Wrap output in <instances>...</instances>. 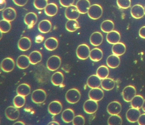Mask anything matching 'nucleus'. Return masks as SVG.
I'll use <instances>...</instances> for the list:
<instances>
[{"label":"nucleus","instance_id":"nucleus-1","mask_svg":"<svg viewBox=\"0 0 145 125\" xmlns=\"http://www.w3.org/2000/svg\"><path fill=\"white\" fill-rule=\"evenodd\" d=\"M81 93L78 89L73 88L67 91L65 99L68 103L72 104L77 103L80 100Z\"/></svg>","mask_w":145,"mask_h":125},{"label":"nucleus","instance_id":"nucleus-2","mask_svg":"<svg viewBox=\"0 0 145 125\" xmlns=\"http://www.w3.org/2000/svg\"><path fill=\"white\" fill-rule=\"evenodd\" d=\"M61 64V59L57 55L50 57L46 62V67L49 70L55 71L60 68Z\"/></svg>","mask_w":145,"mask_h":125},{"label":"nucleus","instance_id":"nucleus-3","mask_svg":"<svg viewBox=\"0 0 145 125\" xmlns=\"http://www.w3.org/2000/svg\"><path fill=\"white\" fill-rule=\"evenodd\" d=\"M103 10L100 5L94 4L91 5L89 8L87 14L90 18L93 20H97L102 16Z\"/></svg>","mask_w":145,"mask_h":125},{"label":"nucleus","instance_id":"nucleus-4","mask_svg":"<svg viewBox=\"0 0 145 125\" xmlns=\"http://www.w3.org/2000/svg\"><path fill=\"white\" fill-rule=\"evenodd\" d=\"M47 94L44 90L41 89H36L33 92L31 99L35 104H42L46 100Z\"/></svg>","mask_w":145,"mask_h":125},{"label":"nucleus","instance_id":"nucleus-5","mask_svg":"<svg viewBox=\"0 0 145 125\" xmlns=\"http://www.w3.org/2000/svg\"><path fill=\"white\" fill-rule=\"evenodd\" d=\"M90 51V49L88 45L85 44H81L77 47L76 55L80 59L86 60L89 57Z\"/></svg>","mask_w":145,"mask_h":125},{"label":"nucleus","instance_id":"nucleus-6","mask_svg":"<svg viewBox=\"0 0 145 125\" xmlns=\"http://www.w3.org/2000/svg\"><path fill=\"white\" fill-rule=\"evenodd\" d=\"M136 89L132 86H128L124 88L122 93L123 99L125 102H131L136 95Z\"/></svg>","mask_w":145,"mask_h":125},{"label":"nucleus","instance_id":"nucleus-7","mask_svg":"<svg viewBox=\"0 0 145 125\" xmlns=\"http://www.w3.org/2000/svg\"><path fill=\"white\" fill-rule=\"evenodd\" d=\"M97 102L90 99L85 101L83 105V109L84 112L89 114L95 113L98 108Z\"/></svg>","mask_w":145,"mask_h":125},{"label":"nucleus","instance_id":"nucleus-8","mask_svg":"<svg viewBox=\"0 0 145 125\" xmlns=\"http://www.w3.org/2000/svg\"><path fill=\"white\" fill-rule=\"evenodd\" d=\"M6 117L11 121H15L18 119L20 113L19 110L15 106H10L6 109L5 111Z\"/></svg>","mask_w":145,"mask_h":125},{"label":"nucleus","instance_id":"nucleus-9","mask_svg":"<svg viewBox=\"0 0 145 125\" xmlns=\"http://www.w3.org/2000/svg\"><path fill=\"white\" fill-rule=\"evenodd\" d=\"M80 13L76 6H70L67 7L65 11V16L68 20H77L79 17Z\"/></svg>","mask_w":145,"mask_h":125},{"label":"nucleus","instance_id":"nucleus-10","mask_svg":"<svg viewBox=\"0 0 145 125\" xmlns=\"http://www.w3.org/2000/svg\"><path fill=\"white\" fill-rule=\"evenodd\" d=\"M63 106L61 103L57 100L52 101L48 105V112L53 116L59 114L61 112Z\"/></svg>","mask_w":145,"mask_h":125},{"label":"nucleus","instance_id":"nucleus-11","mask_svg":"<svg viewBox=\"0 0 145 125\" xmlns=\"http://www.w3.org/2000/svg\"><path fill=\"white\" fill-rule=\"evenodd\" d=\"M1 67L2 71L4 72L10 73L15 68V61L11 58H6L1 62Z\"/></svg>","mask_w":145,"mask_h":125},{"label":"nucleus","instance_id":"nucleus-12","mask_svg":"<svg viewBox=\"0 0 145 125\" xmlns=\"http://www.w3.org/2000/svg\"><path fill=\"white\" fill-rule=\"evenodd\" d=\"M140 114V111L139 109L132 107L128 110L126 112V119L129 122L135 123L137 122Z\"/></svg>","mask_w":145,"mask_h":125},{"label":"nucleus","instance_id":"nucleus-13","mask_svg":"<svg viewBox=\"0 0 145 125\" xmlns=\"http://www.w3.org/2000/svg\"><path fill=\"white\" fill-rule=\"evenodd\" d=\"M104 93L103 90L101 88H91L88 93L89 98L98 102L101 101L104 97Z\"/></svg>","mask_w":145,"mask_h":125},{"label":"nucleus","instance_id":"nucleus-14","mask_svg":"<svg viewBox=\"0 0 145 125\" xmlns=\"http://www.w3.org/2000/svg\"><path fill=\"white\" fill-rule=\"evenodd\" d=\"M122 110V105L118 101H112L108 104L107 111L110 115L118 114Z\"/></svg>","mask_w":145,"mask_h":125},{"label":"nucleus","instance_id":"nucleus-15","mask_svg":"<svg viewBox=\"0 0 145 125\" xmlns=\"http://www.w3.org/2000/svg\"><path fill=\"white\" fill-rule=\"evenodd\" d=\"M38 16L36 13L29 12L25 15L24 18V22L28 26L29 28H32L37 23Z\"/></svg>","mask_w":145,"mask_h":125},{"label":"nucleus","instance_id":"nucleus-16","mask_svg":"<svg viewBox=\"0 0 145 125\" xmlns=\"http://www.w3.org/2000/svg\"><path fill=\"white\" fill-rule=\"evenodd\" d=\"M130 13L131 16L135 19H140L145 15L144 7L140 5L133 6L131 9Z\"/></svg>","mask_w":145,"mask_h":125},{"label":"nucleus","instance_id":"nucleus-17","mask_svg":"<svg viewBox=\"0 0 145 125\" xmlns=\"http://www.w3.org/2000/svg\"><path fill=\"white\" fill-rule=\"evenodd\" d=\"M2 16L3 19L5 20L10 22H12L16 18V11L12 7H7L3 11Z\"/></svg>","mask_w":145,"mask_h":125},{"label":"nucleus","instance_id":"nucleus-18","mask_svg":"<svg viewBox=\"0 0 145 125\" xmlns=\"http://www.w3.org/2000/svg\"><path fill=\"white\" fill-rule=\"evenodd\" d=\"M32 46L31 39L27 37H23L19 39L18 43V49L22 51H28Z\"/></svg>","mask_w":145,"mask_h":125},{"label":"nucleus","instance_id":"nucleus-19","mask_svg":"<svg viewBox=\"0 0 145 125\" xmlns=\"http://www.w3.org/2000/svg\"><path fill=\"white\" fill-rule=\"evenodd\" d=\"M29 57L27 55H22L19 56L16 61L17 67L21 69L27 68L30 64Z\"/></svg>","mask_w":145,"mask_h":125},{"label":"nucleus","instance_id":"nucleus-20","mask_svg":"<svg viewBox=\"0 0 145 125\" xmlns=\"http://www.w3.org/2000/svg\"><path fill=\"white\" fill-rule=\"evenodd\" d=\"M76 6L80 14H86L90 7V2L89 0H78L76 3Z\"/></svg>","mask_w":145,"mask_h":125},{"label":"nucleus","instance_id":"nucleus-21","mask_svg":"<svg viewBox=\"0 0 145 125\" xmlns=\"http://www.w3.org/2000/svg\"><path fill=\"white\" fill-rule=\"evenodd\" d=\"M107 41L111 45H114L120 42L121 39L120 34L116 30L108 33L106 37Z\"/></svg>","mask_w":145,"mask_h":125},{"label":"nucleus","instance_id":"nucleus-22","mask_svg":"<svg viewBox=\"0 0 145 125\" xmlns=\"http://www.w3.org/2000/svg\"><path fill=\"white\" fill-rule=\"evenodd\" d=\"M103 37L102 34L99 32H95L92 33L90 37V42L94 46H98L102 43Z\"/></svg>","mask_w":145,"mask_h":125},{"label":"nucleus","instance_id":"nucleus-23","mask_svg":"<svg viewBox=\"0 0 145 125\" xmlns=\"http://www.w3.org/2000/svg\"><path fill=\"white\" fill-rule=\"evenodd\" d=\"M58 41L55 37H51L46 40L44 46L46 49L50 51H55L58 47Z\"/></svg>","mask_w":145,"mask_h":125},{"label":"nucleus","instance_id":"nucleus-24","mask_svg":"<svg viewBox=\"0 0 145 125\" xmlns=\"http://www.w3.org/2000/svg\"><path fill=\"white\" fill-rule=\"evenodd\" d=\"M120 63V60L119 56L112 54L108 57L106 59V64L109 68L114 69L118 68Z\"/></svg>","mask_w":145,"mask_h":125},{"label":"nucleus","instance_id":"nucleus-25","mask_svg":"<svg viewBox=\"0 0 145 125\" xmlns=\"http://www.w3.org/2000/svg\"><path fill=\"white\" fill-rule=\"evenodd\" d=\"M101 80L97 75H92L87 79V85L89 88H99L101 86Z\"/></svg>","mask_w":145,"mask_h":125},{"label":"nucleus","instance_id":"nucleus-26","mask_svg":"<svg viewBox=\"0 0 145 125\" xmlns=\"http://www.w3.org/2000/svg\"><path fill=\"white\" fill-rule=\"evenodd\" d=\"M75 116L74 111L71 109H67L63 111L61 119L65 123H69L72 122Z\"/></svg>","mask_w":145,"mask_h":125},{"label":"nucleus","instance_id":"nucleus-27","mask_svg":"<svg viewBox=\"0 0 145 125\" xmlns=\"http://www.w3.org/2000/svg\"><path fill=\"white\" fill-rule=\"evenodd\" d=\"M52 24L49 20L45 19L40 22L38 25V29L42 34H47L51 30Z\"/></svg>","mask_w":145,"mask_h":125},{"label":"nucleus","instance_id":"nucleus-28","mask_svg":"<svg viewBox=\"0 0 145 125\" xmlns=\"http://www.w3.org/2000/svg\"><path fill=\"white\" fill-rule=\"evenodd\" d=\"M112 50L113 54L118 56H121L125 53L126 47L124 44L119 42L113 45Z\"/></svg>","mask_w":145,"mask_h":125},{"label":"nucleus","instance_id":"nucleus-29","mask_svg":"<svg viewBox=\"0 0 145 125\" xmlns=\"http://www.w3.org/2000/svg\"><path fill=\"white\" fill-rule=\"evenodd\" d=\"M31 89L30 86L27 83L20 84L17 88L16 93L18 95L26 97L30 94Z\"/></svg>","mask_w":145,"mask_h":125},{"label":"nucleus","instance_id":"nucleus-30","mask_svg":"<svg viewBox=\"0 0 145 125\" xmlns=\"http://www.w3.org/2000/svg\"><path fill=\"white\" fill-rule=\"evenodd\" d=\"M64 75L62 72L57 71L52 74L51 77V82L56 86H61L64 81Z\"/></svg>","mask_w":145,"mask_h":125},{"label":"nucleus","instance_id":"nucleus-31","mask_svg":"<svg viewBox=\"0 0 145 125\" xmlns=\"http://www.w3.org/2000/svg\"><path fill=\"white\" fill-rule=\"evenodd\" d=\"M103 52L98 48H95L91 51L89 58L91 61L97 62L101 60L103 57Z\"/></svg>","mask_w":145,"mask_h":125},{"label":"nucleus","instance_id":"nucleus-32","mask_svg":"<svg viewBox=\"0 0 145 125\" xmlns=\"http://www.w3.org/2000/svg\"><path fill=\"white\" fill-rule=\"evenodd\" d=\"M58 7L56 4L51 3L48 4L44 9V13L46 16L53 17L56 16L58 12Z\"/></svg>","mask_w":145,"mask_h":125},{"label":"nucleus","instance_id":"nucleus-33","mask_svg":"<svg viewBox=\"0 0 145 125\" xmlns=\"http://www.w3.org/2000/svg\"><path fill=\"white\" fill-rule=\"evenodd\" d=\"M29 57L31 64L35 65L42 61V55L40 52L35 51L30 53Z\"/></svg>","mask_w":145,"mask_h":125},{"label":"nucleus","instance_id":"nucleus-34","mask_svg":"<svg viewBox=\"0 0 145 125\" xmlns=\"http://www.w3.org/2000/svg\"><path fill=\"white\" fill-rule=\"evenodd\" d=\"M115 81L110 78H106L103 79L101 81V86L103 89L106 91H110L114 89L115 87Z\"/></svg>","mask_w":145,"mask_h":125},{"label":"nucleus","instance_id":"nucleus-35","mask_svg":"<svg viewBox=\"0 0 145 125\" xmlns=\"http://www.w3.org/2000/svg\"><path fill=\"white\" fill-rule=\"evenodd\" d=\"M114 24L112 21L106 20L103 21L101 25V30L105 33H108L114 29Z\"/></svg>","mask_w":145,"mask_h":125},{"label":"nucleus","instance_id":"nucleus-36","mask_svg":"<svg viewBox=\"0 0 145 125\" xmlns=\"http://www.w3.org/2000/svg\"><path fill=\"white\" fill-rule=\"evenodd\" d=\"M144 101V98L141 95H137L131 101V105L132 108L140 109H141Z\"/></svg>","mask_w":145,"mask_h":125},{"label":"nucleus","instance_id":"nucleus-37","mask_svg":"<svg viewBox=\"0 0 145 125\" xmlns=\"http://www.w3.org/2000/svg\"><path fill=\"white\" fill-rule=\"evenodd\" d=\"M66 30L69 32H74L80 28L77 20H69L65 25Z\"/></svg>","mask_w":145,"mask_h":125},{"label":"nucleus","instance_id":"nucleus-38","mask_svg":"<svg viewBox=\"0 0 145 125\" xmlns=\"http://www.w3.org/2000/svg\"><path fill=\"white\" fill-rule=\"evenodd\" d=\"M109 74V70L107 67L105 65H101L97 68L96 75L101 79L103 80L107 78Z\"/></svg>","mask_w":145,"mask_h":125},{"label":"nucleus","instance_id":"nucleus-39","mask_svg":"<svg viewBox=\"0 0 145 125\" xmlns=\"http://www.w3.org/2000/svg\"><path fill=\"white\" fill-rule=\"evenodd\" d=\"M26 103V98L24 96L18 95L15 96L13 99V103L14 106L18 109H20L24 106Z\"/></svg>","mask_w":145,"mask_h":125},{"label":"nucleus","instance_id":"nucleus-40","mask_svg":"<svg viewBox=\"0 0 145 125\" xmlns=\"http://www.w3.org/2000/svg\"><path fill=\"white\" fill-rule=\"evenodd\" d=\"M108 125H121L123 120L120 116L118 114L111 115L108 120Z\"/></svg>","mask_w":145,"mask_h":125},{"label":"nucleus","instance_id":"nucleus-41","mask_svg":"<svg viewBox=\"0 0 145 125\" xmlns=\"http://www.w3.org/2000/svg\"><path fill=\"white\" fill-rule=\"evenodd\" d=\"M11 29L10 22L3 19L0 21V30L3 34L8 33Z\"/></svg>","mask_w":145,"mask_h":125},{"label":"nucleus","instance_id":"nucleus-42","mask_svg":"<svg viewBox=\"0 0 145 125\" xmlns=\"http://www.w3.org/2000/svg\"><path fill=\"white\" fill-rule=\"evenodd\" d=\"M33 5L37 10H44L48 5V0H34Z\"/></svg>","mask_w":145,"mask_h":125},{"label":"nucleus","instance_id":"nucleus-43","mask_svg":"<svg viewBox=\"0 0 145 125\" xmlns=\"http://www.w3.org/2000/svg\"><path fill=\"white\" fill-rule=\"evenodd\" d=\"M117 5L120 8L125 10L130 7L131 0H117Z\"/></svg>","mask_w":145,"mask_h":125},{"label":"nucleus","instance_id":"nucleus-44","mask_svg":"<svg viewBox=\"0 0 145 125\" xmlns=\"http://www.w3.org/2000/svg\"><path fill=\"white\" fill-rule=\"evenodd\" d=\"M72 122L73 125H84L85 123V119L83 116L78 115L74 116Z\"/></svg>","mask_w":145,"mask_h":125},{"label":"nucleus","instance_id":"nucleus-45","mask_svg":"<svg viewBox=\"0 0 145 125\" xmlns=\"http://www.w3.org/2000/svg\"><path fill=\"white\" fill-rule=\"evenodd\" d=\"M75 0H59L60 5L64 7H68L72 5Z\"/></svg>","mask_w":145,"mask_h":125},{"label":"nucleus","instance_id":"nucleus-46","mask_svg":"<svg viewBox=\"0 0 145 125\" xmlns=\"http://www.w3.org/2000/svg\"><path fill=\"white\" fill-rule=\"evenodd\" d=\"M14 4L19 7H23L27 3L28 0H12Z\"/></svg>","mask_w":145,"mask_h":125},{"label":"nucleus","instance_id":"nucleus-47","mask_svg":"<svg viewBox=\"0 0 145 125\" xmlns=\"http://www.w3.org/2000/svg\"><path fill=\"white\" fill-rule=\"evenodd\" d=\"M137 122L139 125H145V113L140 114Z\"/></svg>","mask_w":145,"mask_h":125},{"label":"nucleus","instance_id":"nucleus-48","mask_svg":"<svg viewBox=\"0 0 145 125\" xmlns=\"http://www.w3.org/2000/svg\"><path fill=\"white\" fill-rule=\"evenodd\" d=\"M139 35L140 38L145 39V26L142 27L139 30Z\"/></svg>","mask_w":145,"mask_h":125},{"label":"nucleus","instance_id":"nucleus-49","mask_svg":"<svg viewBox=\"0 0 145 125\" xmlns=\"http://www.w3.org/2000/svg\"><path fill=\"white\" fill-rule=\"evenodd\" d=\"M44 39V37L42 36L41 35H39L36 36L35 39V42L37 43H40L43 42Z\"/></svg>","mask_w":145,"mask_h":125},{"label":"nucleus","instance_id":"nucleus-50","mask_svg":"<svg viewBox=\"0 0 145 125\" xmlns=\"http://www.w3.org/2000/svg\"><path fill=\"white\" fill-rule=\"evenodd\" d=\"M7 5L6 0H0V11H4Z\"/></svg>","mask_w":145,"mask_h":125},{"label":"nucleus","instance_id":"nucleus-51","mask_svg":"<svg viewBox=\"0 0 145 125\" xmlns=\"http://www.w3.org/2000/svg\"><path fill=\"white\" fill-rule=\"evenodd\" d=\"M48 125H60V123L59 122H57L56 121H52L50 122H49L48 124Z\"/></svg>","mask_w":145,"mask_h":125},{"label":"nucleus","instance_id":"nucleus-52","mask_svg":"<svg viewBox=\"0 0 145 125\" xmlns=\"http://www.w3.org/2000/svg\"><path fill=\"white\" fill-rule=\"evenodd\" d=\"M25 124L23 122L19 121L16 122L13 124V125H25Z\"/></svg>","mask_w":145,"mask_h":125},{"label":"nucleus","instance_id":"nucleus-53","mask_svg":"<svg viewBox=\"0 0 145 125\" xmlns=\"http://www.w3.org/2000/svg\"><path fill=\"white\" fill-rule=\"evenodd\" d=\"M142 111L145 113V99H144L143 105H142Z\"/></svg>","mask_w":145,"mask_h":125},{"label":"nucleus","instance_id":"nucleus-54","mask_svg":"<svg viewBox=\"0 0 145 125\" xmlns=\"http://www.w3.org/2000/svg\"><path fill=\"white\" fill-rule=\"evenodd\" d=\"M144 13H145V7H144Z\"/></svg>","mask_w":145,"mask_h":125}]
</instances>
